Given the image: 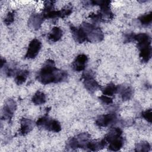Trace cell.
Here are the masks:
<instances>
[{"instance_id": "obj_1", "label": "cell", "mask_w": 152, "mask_h": 152, "mask_svg": "<svg viewBox=\"0 0 152 152\" xmlns=\"http://www.w3.org/2000/svg\"><path fill=\"white\" fill-rule=\"evenodd\" d=\"M68 73L55 66L52 59H48L36 75V79L43 84L58 83L66 80Z\"/></svg>"}, {"instance_id": "obj_2", "label": "cell", "mask_w": 152, "mask_h": 152, "mask_svg": "<svg viewBox=\"0 0 152 152\" xmlns=\"http://www.w3.org/2000/svg\"><path fill=\"white\" fill-rule=\"evenodd\" d=\"M134 41L137 42L140 58L142 62H148L151 57V39L148 34L143 33L134 35Z\"/></svg>"}, {"instance_id": "obj_3", "label": "cell", "mask_w": 152, "mask_h": 152, "mask_svg": "<svg viewBox=\"0 0 152 152\" xmlns=\"http://www.w3.org/2000/svg\"><path fill=\"white\" fill-rule=\"evenodd\" d=\"M86 37V41L92 43L101 42L104 38V34L102 30L92 24L84 22L80 26Z\"/></svg>"}, {"instance_id": "obj_4", "label": "cell", "mask_w": 152, "mask_h": 152, "mask_svg": "<svg viewBox=\"0 0 152 152\" xmlns=\"http://www.w3.org/2000/svg\"><path fill=\"white\" fill-rule=\"evenodd\" d=\"M90 135L87 132H82L69 138L65 144V148L68 151L75 150L78 148H86L88 142L90 140Z\"/></svg>"}, {"instance_id": "obj_5", "label": "cell", "mask_w": 152, "mask_h": 152, "mask_svg": "<svg viewBox=\"0 0 152 152\" xmlns=\"http://www.w3.org/2000/svg\"><path fill=\"white\" fill-rule=\"evenodd\" d=\"M87 3V5H98L100 6V10L99 12L102 17L103 22H108L109 20L113 19L114 14L110 9V1H88Z\"/></svg>"}, {"instance_id": "obj_6", "label": "cell", "mask_w": 152, "mask_h": 152, "mask_svg": "<svg viewBox=\"0 0 152 152\" xmlns=\"http://www.w3.org/2000/svg\"><path fill=\"white\" fill-rule=\"evenodd\" d=\"M36 124L39 127L50 131L58 132L61 130V126L59 121L50 119L46 116L39 118Z\"/></svg>"}, {"instance_id": "obj_7", "label": "cell", "mask_w": 152, "mask_h": 152, "mask_svg": "<svg viewBox=\"0 0 152 152\" xmlns=\"http://www.w3.org/2000/svg\"><path fill=\"white\" fill-rule=\"evenodd\" d=\"M81 79L86 89L91 94H93L95 91L101 88V86L96 81L90 71H85L82 75Z\"/></svg>"}, {"instance_id": "obj_8", "label": "cell", "mask_w": 152, "mask_h": 152, "mask_svg": "<svg viewBox=\"0 0 152 152\" xmlns=\"http://www.w3.org/2000/svg\"><path fill=\"white\" fill-rule=\"evenodd\" d=\"M17 108L16 102L12 99L7 100L2 110V119L10 121Z\"/></svg>"}, {"instance_id": "obj_9", "label": "cell", "mask_w": 152, "mask_h": 152, "mask_svg": "<svg viewBox=\"0 0 152 152\" xmlns=\"http://www.w3.org/2000/svg\"><path fill=\"white\" fill-rule=\"evenodd\" d=\"M42 47V43L37 39H33L29 43L25 58L34 59L38 55Z\"/></svg>"}, {"instance_id": "obj_10", "label": "cell", "mask_w": 152, "mask_h": 152, "mask_svg": "<svg viewBox=\"0 0 152 152\" xmlns=\"http://www.w3.org/2000/svg\"><path fill=\"white\" fill-rule=\"evenodd\" d=\"M115 113H109L100 115L96 120V124L100 127H106L113 123L116 120Z\"/></svg>"}, {"instance_id": "obj_11", "label": "cell", "mask_w": 152, "mask_h": 152, "mask_svg": "<svg viewBox=\"0 0 152 152\" xmlns=\"http://www.w3.org/2000/svg\"><path fill=\"white\" fill-rule=\"evenodd\" d=\"M44 20L42 14H32L28 20V26L33 30H37L40 28Z\"/></svg>"}, {"instance_id": "obj_12", "label": "cell", "mask_w": 152, "mask_h": 152, "mask_svg": "<svg viewBox=\"0 0 152 152\" xmlns=\"http://www.w3.org/2000/svg\"><path fill=\"white\" fill-rule=\"evenodd\" d=\"M88 62V57L84 54L78 55L73 62L72 63V68L75 71L80 72L84 70L87 63Z\"/></svg>"}, {"instance_id": "obj_13", "label": "cell", "mask_w": 152, "mask_h": 152, "mask_svg": "<svg viewBox=\"0 0 152 152\" xmlns=\"http://www.w3.org/2000/svg\"><path fill=\"white\" fill-rule=\"evenodd\" d=\"M20 129L19 133L21 135H26L29 133L34 127L33 122L28 118H23L20 121Z\"/></svg>"}, {"instance_id": "obj_14", "label": "cell", "mask_w": 152, "mask_h": 152, "mask_svg": "<svg viewBox=\"0 0 152 152\" xmlns=\"http://www.w3.org/2000/svg\"><path fill=\"white\" fill-rule=\"evenodd\" d=\"M70 30L72 36L75 42L79 43H82L86 41V37L84 33L80 27H77L74 26H71Z\"/></svg>"}, {"instance_id": "obj_15", "label": "cell", "mask_w": 152, "mask_h": 152, "mask_svg": "<svg viewBox=\"0 0 152 152\" xmlns=\"http://www.w3.org/2000/svg\"><path fill=\"white\" fill-rule=\"evenodd\" d=\"M107 144V142L104 138L101 140H90L88 142L86 148L90 151H96L103 149Z\"/></svg>"}, {"instance_id": "obj_16", "label": "cell", "mask_w": 152, "mask_h": 152, "mask_svg": "<svg viewBox=\"0 0 152 152\" xmlns=\"http://www.w3.org/2000/svg\"><path fill=\"white\" fill-rule=\"evenodd\" d=\"M118 92L121 94V97L123 101H126L131 99L133 95V90L130 87H125L124 86H117Z\"/></svg>"}, {"instance_id": "obj_17", "label": "cell", "mask_w": 152, "mask_h": 152, "mask_svg": "<svg viewBox=\"0 0 152 152\" xmlns=\"http://www.w3.org/2000/svg\"><path fill=\"white\" fill-rule=\"evenodd\" d=\"M63 34V31L58 27H54L52 28L48 36V40L51 42H56L61 39Z\"/></svg>"}, {"instance_id": "obj_18", "label": "cell", "mask_w": 152, "mask_h": 152, "mask_svg": "<svg viewBox=\"0 0 152 152\" xmlns=\"http://www.w3.org/2000/svg\"><path fill=\"white\" fill-rule=\"evenodd\" d=\"M109 145L108 147V149L110 151H116L119 150L124 145V138L121 136L118 138H116L109 142Z\"/></svg>"}, {"instance_id": "obj_19", "label": "cell", "mask_w": 152, "mask_h": 152, "mask_svg": "<svg viewBox=\"0 0 152 152\" xmlns=\"http://www.w3.org/2000/svg\"><path fill=\"white\" fill-rule=\"evenodd\" d=\"M122 134V131L121 130V128L115 127L112 128L109 131V132L106 135L104 138L107 142H109L112 140L121 137Z\"/></svg>"}, {"instance_id": "obj_20", "label": "cell", "mask_w": 152, "mask_h": 152, "mask_svg": "<svg viewBox=\"0 0 152 152\" xmlns=\"http://www.w3.org/2000/svg\"><path fill=\"white\" fill-rule=\"evenodd\" d=\"M28 74L29 72L27 70H18L15 77V83L18 86L21 85L26 81Z\"/></svg>"}, {"instance_id": "obj_21", "label": "cell", "mask_w": 152, "mask_h": 152, "mask_svg": "<svg viewBox=\"0 0 152 152\" xmlns=\"http://www.w3.org/2000/svg\"><path fill=\"white\" fill-rule=\"evenodd\" d=\"M46 96L41 91H37L33 95L31 101L35 105H41L46 102Z\"/></svg>"}, {"instance_id": "obj_22", "label": "cell", "mask_w": 152, "mask_h": 152, "mask_svg": "<svg viewBox=\"0 0 152 152\" xmlns=\"http://www.w3.org/2000/svg\"><path fill=\"white\" fill-rule=\"evenodd\" d=\"M103 94L107 96H112L118 92V86L111 83L107 84L103 89L102 90Z\"/></svg>"}, {"instance_id": "obj_23", "label": "cell", "mask_w": 152, "mask_h": 152, "mask_svg": "<svg viewBox=\"0 0 152 152\" xmlns=\"http://www.w3.org/2000/svg\"><path fill=\"white\" fill-rule=\"evenodd\" d=\"M138 20L142 26H148L150 25L152 21V12L150 11L138 17Z\"/></svg>"}, {"instance_id": "obj_24", "label": "cell", "mask_w": 152, "mask_h": 152, "mask_svg": "<svg viewBox=\"0 0 152 152\" xmlns=\"http://www.w3.org/2000/svg\"><path fill=\"white\" fill-rule=\"evenodd\" d=\"M150 150V145L147 141H142L140 142H138L135 145V150L136 151H141V152H147Z\"/></svg>"}, {"instance_id": "obj_25", "label": "cell", "mask_w": 152, "mask_h": 152, "mask_svg": "<svg viewBox=\"0 0 152 152\" xmlns=\"http://www.w3.org/2000/svg\"><path fill=\"white\" fill-rule=\"evenodd\" d=\"M72 12V7L71 4H68L61 10L58 11L59 12V17L64 18L68 15H69Z\"/></svg>"}, {"instance_id": "obj_26", "label": "cell", "mask_w": 152, "mask_h": 152, "mask_svg": "<svg viewBox=\"0 0 152 152\" xmlns=\"http://www.w3.org/2000/svg\"><path fill=\"white\" fill-rule=\"evenodd\" d=\"M14 17H15V11H12L9 12L5 17L4 19V22L5 25H10L11 24L14 20Z\"/></svg>"}, {"instance_id": "obj_27", "label": "cell", "mask_w": 152, "mask_h": 152, "mask_svg": "<svg viewBox=\"0 0 152 152\" xmlns=\"http://www.w3.org/2000/svg\"><path fill=\"white\" fill-rule=\"evenodd\" d=\"M141 116L145 119L147 121H148L150 123H151L152 121V112L151 109H149L145 111L142 112L141 113Z\"/></svg>"}, {"instance_id": "obj_28", "label": "cell", "mask_w": 152, "mask_h": 152, "mask_svg": "<svg viewBox=\"0 0 152 152\" xmlns=\"http://www.w3.org/2000/svg\"><path fill=\"white\" fill-rule=\"evenodd\" d=\"M99 99L104 104H110L112 103V102H113L112 99L111 97H110L109 96H106V95L103 94L101 96L99 97Z\"/></svg>"}, {"instance_id": "obj_29", "label": "cell", "mask_w": 152, "mask_h": 152, "mask_svg": "<svg viewBox=\"0 0 152 152\" xmlns=\"http://www.w3.org/2000/svg\"><path fill=\"white\" fill-rule=\"evenodd\" d=\"M88 17L90 18L94 22H101V21H103L102 17H101L100 14H99V12H98L97 14H94V13H93V14H90Z\"/></svg>"}, {"instance_id": "obj_30", "label": "cell", "mask_w": 152, "mask_h": 152, "mask_svg": "<svg viewBox=\"0 0 152 152\" xmlns=\"http://www.w3.org/2000/svg\"><path fill=\"white\" fill-rule=\"evenodd\" d=\"M134 35H135V34L134 33L125 34H124V42L128 43L130 42L134 41Z\"/></svg>"}, {"instance_id": "obj_31", "label": "cell", "mask_w": 152, "mask_h": 152, "mask_svg": "<svg viewBox=\"0 0 152 152\" xmlns=\"http://www.w3.org/2000/svg\"><path fill=\"white\" fill-rule=\"evenodd\" d=\"M5 64V59L1 58V68H2Z\"/></svg>"}]
</instances>
